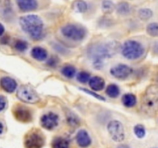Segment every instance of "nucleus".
<instances>
[{
    "instance_id": "a878e982",
    "label": "nucleus",
    "mask_w": 158,
    "mask_h": 148,
    "mask_svg": "<svg viewBox=\"0 0 158 148\" xmlns=\"http://www.w3.org/2000/svg\"><path fill=\"white\" fill-rule=\"evenodd\" d=\"M153 16V11L148 8H143L138 11V17L143 21L149 20Z\"/></svg>"
},
{
    "instance_id": "9b49d317",
    "label": "nucleus",
    "mask_w": 158,
    "mask_h": 148,
    "mask_svg": "<svg viewBox=\"0 0 158 148\" xmlns=\"http://www.w3.org/2000/svg\"><path fill=\"white\" fill-rule=\"evenodd\" d=\"M110 74L116 79L125 80L133 72L131 66L126 64H118L110 69Z\"/></svg>"
},
{
    "instance_id": "dca6fc26",
    "label": "nucleus",
    "mask_w": 158,
    "mask_h": 148,
    "mask_svg": "<svg viewBox=\"0 0 158 148\" xmlns=\"http://www.w3.org/2000/svg\"><path fill=\"white\" fill-rule=\"evenodd\" d=\"M31 56L37 61H44L48 58V52L44 48L35 46L31 50Z\"/></svg>"
},
{
    "instance_id": "72a5a7b5",
    "label": "nucleus",
    "mask_w": 158,
    "mask_h": 148,
    "mask_svg": "<svg viewBox=\"0 0 158 148\" xmlns=\"http://www.w3.org/2000/svg\"><path fill=\"white\" fill-rule=\"evenodd\" d=\"M53 48L55 49L56 51H57V52H60V53L61 54L67 53V49H66L65 47H63L62 45L59 44V43H56L55 44L53 45Z\"/></svg>"
},
{
    "instance_id": "423d86ee",
    "label": "nucleus",
    "mask_w": 158,
    "mask_h": 148,
    "mask_svg": "<svg viewBox=\"0 0 158 148\" xmlns=\"http://www.w3.org/2000/svg\"><path fill=\"white\" fill-rule=\"evenodd\" d=\"M44 143V137L38 129L29 131L25 137L24 144L26 148H42Z\"/></svg>"
},
{
    "instance_id": "39448f33",
    "label": "nucleus",
    "mask_w": 158,
    "mask_h": 148,
    "mask_svg": "<svg viewBox=\"0 0 158 148\" xmlns=\"http://www.w3.org/2000/svg\"><path fill=\"white\" fill-rule=\"evenodd\" d=\"M60 32L65 38L77 42L83 40L86 35V29L80 25H65L61 28Z\"/></svg>"
},
{
    "instance_id": "7ed1b4c3",
    "label": "nucleus",
    "mask_w": 158,
    "mask_h": 148,
    "mask_svg": "<svg viewBox=\"0 0 158 148\" xmlns=\"http://www.w3.org/2000/svg\"><path fill=\"white\" fill-rule=\"evenodd\" d=\"M141 110L148 116L158 112V86L151 85L145 90L141 99Z\"/></svg>"
},
{
    "instance_id": "9d476101",
    "label": "nucleus",
    "mask_w": 158,
    "mask_h": 148,
    "mask_svg": "<svg viewBox=\"0 0 158 148\" xmlns=\"http://www.w3.org/2000/svg\"><path fill=\"white\" fill-rule=\"evenodd\" d=\"M40 122L43 128L52 130L58 126L59 116L53 112H49L42 116Z\"/></svg>"
},
{
    "instance_id": "0eeeda50",
    "label": "nucleus",
    "mask_w": 158,
    "mask_h": 148,
    "mask_svg": "<svg viewBox=\"0 0 158 148\" xmlns=\"http://www.w3.org/2000/svg\"><path fill=\"white\" fill-rule=\"evenodd\" d=\"M17 97L28 103H35L40 101V97L34 89L27 85H23L17 91Z\"/></svg>"
},
{
    "instance_id": "4468645a",
    "label": "nucleus",
    "mask_w": 158,
    "mask_h": 148,
    "mask_svg": "<svg viewBox=\"0 0 158 148\" xmlns=\"http://www.w3.org/2000/svg\"><path fill=\"white\" fill-rule=\"evenodd\" d=\"M0 15L5 18H12L13 9L10 0H0Z\"/></svg>"
},
{
    "instance_id": "2eb2a0df",
    "label": "nucleus",
    "mask_w": 158,
    "mask_h": 148,
    "mask_svg": "<svg viewBox=\"0 0 158 148\" xmlns=\"http://www.w3.org/2000/svg\"><path fill=\"white\" fill-rule=\"evenodd\" d=\"M77 142L80 147H88L91 144V139L89 134L85 130H80L77 134Z\"/></svg>"
},
{
    "instance_id": "c756f323",
    "label": "nucleus",
    "mask_w": 158,
    "mask_h": 148,
    "mask_svg": "<svg viewBox=\"0 0 158 148\" xmlns=\"http://www.w3.org/2000/svg\"><path fill=\"white\" fill-rule=\"evenodd\" d=\"M89 79H90V75L86 71H81L77 74V80L81 83H87L89 82Z\"/></svg>"
},
{
    "instance_id": "4c0bfd02",
    "label": "nucleus",
    "mask_w": 158,
    "mask_h": 148,
    "mask_svg": "<svg viewBox=\"0 0 158 148\" xmlns=\"http://www.w3.org/2000/svg\"><path fill=\"white\" fill-rule=\"evenodd\" d=\"M2 132H3V125H2V123L0 122V135L2 134Z\"/></svg>"
},
{
    "instance_id": "7c9ffc66",
    "label": "nucleus",
    "mask_w": 158,
    "mask_h": 148,
    "mask_svg": "<svg viewBox=\"0 0 158 148\" xmlns=\"http://www.w3.org/2000/svg\"><path fill=\"white\" fill-rule=\"evenodd\" d=\"M113 24V20L110 18H106V17H103L99 20V26L100 27H109Z\"/></svg>"
},
{
    "instance_id": "473e14b6",
    "label": "nucleus",
    "mask_w": 158,
    "mask_h": 148,
    "mask_svg": "<svg viewBox=\"0 0 158 148\" xmlns=\"http://www.w3.org/2000/svg\"><path fill=\"white\" fill-rule=\"evenodd\" d=\"M80 89H81V90H83V92H86V93L89 94V95L94 96V97H95V98L98 99V100H103V101H104V100H105L104 97H102V96L99 95V94H97V92H93V91L89 90V89H84V88H80Z\"/></svg>"
},
{
    "instance_id": "393cba45",
    "label": "nucleus",
    "mask_w": 158,
    "mask_h": 148,
    "mask_svg": "<svg viewBox=\"0 0 158 148\" xmlns=\"http://www.w3.org/2000/svg\"><path fill=\"white\" fill-rule=\"evenodd\" d=\"M61 72L66 78H73L76 74V68L71 65H66L61 69Z\"/></svg>"
},
{
    "instance_id": "f3484780",
    "label": "nucleus",
    "mask_w": 158,
    "mask_h": 148,
    "mask_svg": "<svg viewBox=\"0 0 158 148\" xmlns=\"http://www.w3.org/2000/svg\"><path fill=\"white\" fill-rule=\"evenodd\" d=\"M89 85L94 91L103 90L105 87V81L102 77L95 76L89 79Z\"/></svg>"
},
{
    "instance_id": "58836bf2",
    "label": "nucleus",
    "mask_w": 158,
    "mask_h": 148,
    "mask_svg": "<svg viewBox=\"0 0 158 148\" xmlns=\"http://www.w3.org/2000/svg\"><path fill=\"white\" fill-rule=\"evenodd\" d=\"M117 148H130V147L127 146V145L122 144V145H120V146H119Z\"/></svg>"
},
{
    "instance_id": "6e6552de",
    "label": "nucleus",
    "mask_w": 158,
    "mask_h": 148,
    "mask_svg": "<svg viewBox=\"0 0 158 148\" xmlns=\"http://www.w3.org/2000/svg\"><path fill=\"white\" fill-rule=\"evenodd\" d=\"M107 130L111 138L115 142H122L125 138L124 128L118 120H112L107 125Z\"/></svg>"
},
{
    "instance_id": "20e7f679",
    "label": "nucleus",
    "mask_w": 158,
    "mask_h": 148,
    "mask_svg": "<svg viewBox=\"0 0 158 148\" xmlns=\"http://www.w3.org/2000/svg\"><path fill=\"white\" fill-rule=\"evenodd\" d=\"M122 55L129 60H136L140 59L144 53L143 45L136 40H127L121 48Z\"/></svg>"
},
{
    "instance_id": "b1692460",
    "label": "nucleus",
    "mask_w": 158,
    "mask_h": 148,
    "mask_svg": "<svg viewBox=\"0 0 158 148\" xmlns=\"http://www.w3.org/2000/svg\"><path fill=\"white\" fill-rule=\"evenodd\" d=\"M66 120H67L69 125H70L71 126L75 127V126L80 125V120H79L78 117L71 111H67L66 113Z\"/></svg>"
},
{
    "instance_id": "ddd939ff",
    "label": "nucleus",
    "mask_w": 158,
    "mask_h": 148,
    "mask_svg": "<svg viewBox=\"0 0 158 148\" xmlns=\"http://www.w3.org/2000/svg\"><path fill=\"white\" fill-rule=\"evenodd\" d=\"M19 9L23 12H30L38 8L37 0H16Z\"/></svg>"
},
{
    "instance_id": "f704fd0d",
    "label": "nucleus",
    "mask_w": 158,
    "mask_h": 148,
    "mask_svg": "<svg viewBox=\"0 0 158 148\" xmlns=\"http://www.w3.org/2000/svg\"><path fill=\"white\" fill-rule=\"evenodd\" d=\"M6 105H7V101H6V98L3 96L0 95V112L6 108Z\"/></svg>"
},
{
    "instance_id": "4be33fe9",
    "label": "nucleus",
    "mask_w": 158,
    "mask_h": 148,
    "mask_svg": "<svg viewBox=\"0 0 158 148\" xmlns=\"http://www.w3.org/2000/svg\"><path fill=\"white\" fill-rule=\"evenodd\" d=\"M115 4L110 0H104L101 3V10L103 14L109 15L115 10Z\"/></svg>"
},
{
    "instance_id": "ea45409f",
    "label": "nucleus",
    "mask_w": 158,
    "mask_h": 148,
    "mask_svg": "<svg viewBox=\"0 0 158 148\" xmlns=\"http://www.w3.org/2000/svg\"><path fill=\"white\" fill-rule=\"evenodd\" d=\"M157 82H158V76H157Z\"/></svg>"
},
{
    "instance_id": "c85d7f7f",
    "label": "nucleus",
    "mask_w": 158,
    "mask_h": 148,
    "mask_svg": "<svg viewBox=\"0 0 158 148\" xmlns=\"http://www.w3.org/2000/svg\"><path fill=\"white\" fill-rule=\"evenodd\" d=\"M134 131L135 135L137 136L138 138H143L144 137L145 134H146V130L145 127L141 124H137L134 126Z\"/></svg>"
},
{
    "instance_id": "e433bc0d",
    "label": "nucleus",
    "mask_w": 158,
    "mask_h": 148,
    "mask_svg": "<svg viewBox=\"0 0 158 148\" xmlns=\"http://www.w3.org/2000/svg\"><path fill=\"white\" fill-rule=\"evenodd\" d=\"M5 32V27L3 26V25L2 23H0V37L4 34Z\"/></svg>"
},
{
    "instance_id": "f8f14e48",
    "label": "nucleus",
    "mask_w": 158,
    "mask_h": 148,
    "mask_svg": "<svg viewBox=\"0 0 158 148\" xmlns=\"http://www.w3.org/2000/svg\"><path fill=\"white\" fill-rule=\"evenodd\" d=\"M0 86L6 92L12 93L17 88V83L10 76H3L0 79Z\"/></svg>"
},
{
    "instance_id": "cd10ccee",
    "label": "nucleus",
    "mask_w": 158,
    "mask_h": 148,
    "mask_svg": "<svg viewBox=\"0 0 158 148\" xmlns=\"http://www.w3.org/2000/svg\"><path fill=\"white\" fill-rule=\"evenodd\" d=\"M15 50H17L18 52H25L26 49H28V43L27 42H26L25 40L23 39H17L15 41Z\"/></svg>"
},
{
    "instance_id": "1a4fd4ad",
    "label": "nucleus",
    "mask_w": 158,
    "mask_h": 148,
    "mask_svg": "<svg viewBox=\"0 0 158 148\" xmlns=\"http://www.w3.org/2000/svg\"><path fill=\"white\" fill-rule=\"evenodd\" d=\"M13 115L15 118L22 123H29L32 120V116L30 109L26 106L17 105L13 108Z\"/></svg>"
},
{
    "instance_id": "c9c22d12",
    "label": "nucleus",
    "mask_w": 158,
    "mask_h": 148,
    "mask_svg": "<svg viewBox=\"0 0 158 148\" xmlns=\"http://www.w3.org/2000/svg\"><path fill=\"white\" fill-rule=\"evenodd\" d=\"M153 51L155 54H157L158 55V43H155V44L153 46Z\"/></svg>"
},
{
    "instance_id": "bb28decb",
    "label": "nucleus",
    "mask_w": 158,
    "mask_h": 148,
    "mask_svg": "<svg viewBox=\"0 0 158 148\" xmlns=\"http://www.w3.org/2000/svg\"><path fill=\"white\" fill-rule=\"evenodd\" d=\"M146 31L149 35L152 37L158 36V23H151L148 25L146 28Z\"/></svg>"
},
{
    "instance_id": "6ab92c4d",
    "label": "nucleus",
    "mask_w": 158,
    "mask_h": 148,
    "mask_svg": "<svg viewBox=\"0 0 158 148\" xmlns=\"http://www.w3.org/2000/svg\"><path fill=\"white\" fill-rule=\"evenodd\" d=\"M122 103L126 107H133L137 104V97L133 93H126L122 97Z\"/></svg>"
},
{
    "instance_id": "f257e3e1",
    "label": "nucleus",
    "mask_w": 158,
    "mask_h": 148,
    "mask_svg": "<svg viewBox=\"0 0 158 148\" xmlns=\"http://www.w3.org/2000/svg\"><path fill=\"white\" fill-rule=\"evenodd\" d=\"M117 43L115 42L94 43L88 47L86 54L93 66L97 69H101L105 66L106 60L117 53Z\"/></svg>"
},
{
    "instance_id": "412c9836",
    "label": "nucleus",
    "mask_w": 158,
    "mask_h": 148,
    "mask_svg": "<svg viewBox=\"0 0 158 148\" xmlns=\"http://www.w3.org/2000/svg\"><path fill=\"white\" fill-rule=\"evenodd\" d=\"M52 148H69V142L66 138L62 137H56L52 142Z\"/></svg>"
},
{
    "instance_id": "aec40b11",
    "label": "nucleus",
    "mask_w": 158,
    "mask_h": 148,
    "mask_svg": "<svg viewBox=\"0 0 158 148\" xmlns=\"http://www.w3.org/2000/svg\"><path fill=\"white\" fill-rule=\"evenodd\" d=\"M115 9L120 15H127L131 12V5L127 2H120L116 6Z\"/></svg>"
},
{
    "instance_id": "a211bd4d",
    "label": "nucleus",
    "mask_w": 158,
    "mask_h": 148,
    "mask_svg": "<svg viewBox=\"0 0 158 148\" xmlns=\"http://www.w3.org/2000/svg\"><path fill=\"white\" fill-rule=\"evenodd\" d=\"M73 10L77 13H84L87 11V3L83 0H74L71 5Z\"/></svg>"
},
{
    "instance_id": "5701e85b",
    "label": "nucleus",
    "mask_w": 158,
    "mask_h": 148,
    "mask_svg": "<svg viewBox=\"0 0 158 148\" xmlns=\"http://www.w3.org/2000/svg\"><path fill=\"white\" fill-rule=\"evenodd\" d=\"M120 88L116 84H110L106 87V93L110 98H117L120 95Z\"/></svg>"
},
{
    "instance_id": "2f4dec72",
    "label": "nucleus",
    "mask_w": 158,
    "mask_h": 148,
    "mask_svg": "<svg viewBox=\"0 0 158 148\" xmlns=\"http://www.w3.org/2000/svg\"><path fill=\"white\" fill-rule=\"evenodd\" d=\"M59 63V59L56 56H51L48 59L46 62V65L49 66V67H55Z\"/></svg>"
},
{
    "instance_id": "f03ea898",
    "label": "nucleus",
    "mask_w": 158,
    "mask_h": 148,
    "mask_svg": "<svg viewBox=\"0 0 158 148\" xmlns=\"http://www.w3.org/2000/svg\"><path fill=\"white\" fill-rule=\"evenodd\" d=\"M19 25L22 30L26 32L32 40L42 39L44 36V24L39 15L30 14L19 18Z\"/></svg>"
}]
</instances>
